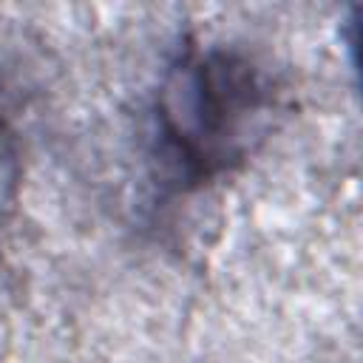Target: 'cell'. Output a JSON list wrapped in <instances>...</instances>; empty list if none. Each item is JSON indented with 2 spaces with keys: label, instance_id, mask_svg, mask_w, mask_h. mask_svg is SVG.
<instances>
[{
  "label": "cell",
  "instance_id": "1",
  "mask_svg": "<svg viewBox=\"0 0 363 363\" xmlns=\"http://www.w3.org/2000/svg\"><path fill=\"white\" fill-rule=\"evenodd\" d=\"M278 91L267 68L224 43H184L153 94V139L179 187L238 170L269 136Z\"/></svg>",
  "mask_w": 363,
  "mask_h": 363
},
{
  "label": "cell",
  "instance_id": "2",
  "mask_svg": "<svg viewBox=\"0 0 363 363\" xmlns=\"http://www.w3.org/2000/svg\"><path fill=\"white\" fill-rule=\"evenodd\" d=\"M20 182H23L20 147H17L14 130L0 119V224L9 218V213L17 204Z\"/></svg>",
  "mask_w": 363,
  "mask_h": 363
}]
</instances>
